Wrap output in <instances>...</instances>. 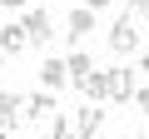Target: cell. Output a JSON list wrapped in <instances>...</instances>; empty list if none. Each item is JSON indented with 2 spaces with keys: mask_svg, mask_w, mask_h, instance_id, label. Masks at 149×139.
<instances>
[{
  "mask_svg": "<svg viewBox=\"0 0 149 139\" xmlns=\"http://www.w3.org/2000/svg\"><path fill=\"white\" fill-rule=\"evenodd\" d=\"M109 50H114V55H139V50H144V25H139V15L124 10V15L114 20V30H109Z\"/></svg>",
  "mask_w": 149,
  "mask_h": 139,
  "instance_id": "obj_1",
  "label": "cell"
},
{
  "mask_svg": "<svg viewBox=\"0 0 149 139\" xmlns=\"http://www.w3.org/2000/svg\"><path fill=\"white\" fill-rule=\"evenodd\" d=\"M104 75H109V95H104V99H114V104H129V95H134V85H139V70L119 65V70H104Z\"/></svg>",
  "mask_w": 149,
  "mask_h": 139,
  "instance_id": "obj_2",
  "label": "cell"
},
{
  "mask_svg": "<svg viewBox=\"0 0 149 139\" xmlns=\"http://www.w3.org/2000/svg\"><path fill=\"white\" fill-rule=\"evenodd\" d=\"M100 124H104V109H100V104H90V99L74 109V119H70L74 139H95V134H100Z\"/></svg>",
  "mask_w": 149,
  "mask_h": 139,
  "instance_id": "obj_3",
  "label": "cell"
},
{
  "mask_svg": "<svg viewBox=\"0 0 149 139\" xmlns=\"http://www.w3.org/2000/svg\"><path fill=\"white\" fill-rule=\"evenodd\" d=\"M20 30H25V45H45L50 35H55V25H50V10H25V20H20Z\"/></svg>",
  "mask_w": 149,
  "mask_h": 139,
  "instance_id": "obj_4",
  "label": "cell"
},
{
  "mask_svg": "<svg viewBox=\"0 0 149 139\" xmlns=\"http://www.w3.org/2000/svg\"><path fill=\"white\" fill-rule=\"evenodd\" d=\"M50 114H60V104H55V95L45 90V95H20V119H50Z\"/></svg>",
  "mask_w": 149,
  "mask_h": 139,
  "instance_id": "obj_5",
  "label": "cell"
},
{
  "mask_svg": "<svg viewBox=\"0 0 149 139\" xmlns=\"http://www.w3.org/2000/svg\"><path fill=\"white\" fill-rule=\"evenodd\" d=\"M90 30H95V10L80 5V10H70V15H65V35H70V45H80Z\"/></svg>",
  "mask_w": 149,
  "mask_h": 139,
  "instance_id": "obj_6",
  "label": "cell"
},
{
  "mask_svg": "<svg viewBox=\"0 0 149 139\" xmlns=\"http://www.w3.org/2000/svg\"><path fill=\"white\" fill-rule=\"evenodd\" d=\"M74 90H80V95H85V99H90V104H100V99H104V95H109V75H104V70H100V65H95V70H90V75H85V80H80V85H74Z\"/></svg>",
  "mask_w": 149,
  "mask_h": 139,
  "instance_id": "obj_7",
  "label": "cell"
},
{
  "mask_svg": "<svg viewBox=\"0 0 149 139\" xmlns=\"http://www.w3.org/2000/svg\"><path fill=\"white\" fill-rule=\"evenodd\" d=\"M15 124H20V95L5 90V95H0V134H10Z\"/></svg>",
  "mask_w": 149,
  "mask_h": 139,
  "instance_id": "obj_8",
  "label": "cell"
},
{
  "mask_svg": "<svg viewBox=\"0 0 149 139\" xmlns=\"http://www.w3.org/2000/svg\"><path fill=\"white\" fill-rule=\"evenodd\" d=\"M40 85H45L50 95H55L60 85H70V75H65V60H45V65H40Z\"/></svg>",
  "mask_w": 149,
  "mask_h": 139,
  "instance_id": "obj_9",
  "label": "cell"
},
{
  "mask_svg": "<svg viewBox=\"0 0 149 139\" xmlns=\"http://www.w3.org/2000/svg\"><path fill=\"white\" fill-rule=\"evenodd\" d=\"M20 50H30V45H25V30H20V20H10L5 30H0V55H20Z\"/></svg>",
  "mask_w": 149,
  "mask_h": 139,
  "instance_id": "obj_10",
  "label": "cell"
},
{
  "mask_svg": "<svg viewBox=\"0 0 149 139\" xmlns=\"http://www.w3.org/2000/svg\"><path fill=\"white\" fill-rule=\"evenodd\" d=\"M90 70H95V60H90V55H85V50H74V55H70V60H65V75H70V85H80V80H85V75H90Z\"/></svg>",
  "mask_w": 149,
  "mask_h": 139,
  "instance_id": "obj_11",
  "label": "cell"
},
{
  "mask_svg": "<svg viewBox=\"0 0 149 139\" xmlns=\"http://www.w3.org/2000/svg\"><path fill=\"white\" fill-rule=\"evenodd\" d=\"M50 139H74V129H70L65 114H50Z\"/></svg>",
  "mask_w": 149,
  "mask_h": 139,
  "instance_id": "obj_12",
  "label": "cell"
},
{
  "mask_svg": "<svg viewBox=\"0 0 149 139\" xmlns=\"http://www.w3.org/2000/svg\"><path fill=\"white\" fill-rule=\"evenodd\" d=\"M0 5H5V10H25L30 0H0Z\"/></svg>",
  "mask_w": 149,
  "mask_h": 139,
  "instance_id": "obj_13",
  "label": "cell"
},
{
  "mask_svg": "<svg viewBox=\"0 0 149 139\" xmlns=\"http://www.w3.org/2000/svg\"><path fill=\"white\" fill-rule=\"evenodd\" d=\"M109 5V0H85V10H104Z\"/></svg>",
  "mask_w": 149,
  "mask_h": 139,
  "instance_id": "obj_14",
  "label": "cell"
},
{
  "mask_svg": "<svg viewBox=\"0 0 149 139\" xmlns=\"http://www.w3.org/2000/svg\"><path fill=\"white\" fill-rule=\"evenodd\" d=\"M129 10H134V15H139V10H144V0H129Z\"/></svg>",
  "mask_w": 149,
  "mask_h": 139,
  "instance_id": "obj_15",
  "label": "cell"
},
{
  "mask_svg": "<svg viewBox=\"0 0 149 139\" xmlns=\"http://www.w3.org/2000/svg\"><path fill=\"white\" fill-rule=\"evenodd\" d=\"M134 139H149V134H144V129H139V134H134Z\"/></svg>",
  "mask_w": 149,
  "mask_h": 139,
  "instance_id": "obj_16",
  "label": "cell"
},
{
  "mask_svg": "<svg viewBox=\"0 0 149 139\" xmlns=\"http://www.w3.org/2000/svg\"><path fill=\"white\" fill-rule=\"evenodd\" d=\"M0 60H5V55H0Z\"/></svg>",
  "mask_w": 149,
  "mask_h": 139,
  "instance_id": "obj_17",
  "label": "cell"
}]
</instances>
